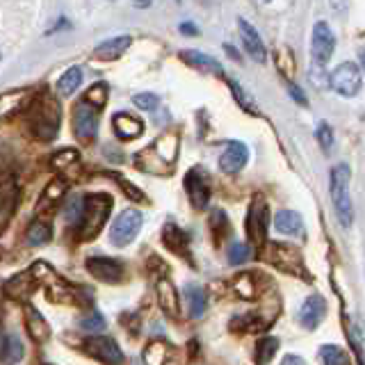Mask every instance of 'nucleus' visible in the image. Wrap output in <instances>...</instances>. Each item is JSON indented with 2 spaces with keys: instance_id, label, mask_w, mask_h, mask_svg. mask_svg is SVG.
Here are the masks:
<instances>
[{
  "instance_id": "f257e3e1",
  "label": "nucleus",
  "mask_w": 365,
  "mask_h": 365,
  "mask_svg": "<svg viewBox=\"0 0 365 365\" xmlns=\"http://www.w3.org/2000/svg\"><path fill=\"white\" fill-rule=\"evenodd\" d=\"M28 123L41 142H51L60 130V105L48 91L37 94L28 107Z\"/></svg>"
},
{
  "instance_id": "f03ea898",
  "label": "nucleus",
  "mask_w": 365,
  "mask_h": 365,
  "mask_svg": "<svg viewBox=\"0 0 365 365\" xmlns=\"http://www.w3.org/2000/svg\"><path fill=\"white\" fill-rule=\"evenodd\" d=\"M176 155H178V137L176 132H167V135H162L153 146L137 153L135 162L142 171L164 176V173L171 171L173 162H176Z\"/></svg>"
},
{
  "instance_id": "7ed1b4c3",
  "label": "nucleus",
  "mask_w": 365,
  "mask_h": 365,
  "mask_svg": "<svg viewBox=\"0 0 365 365\" xmlns=\"http://www.w3.org/2000/svg\"><path fill=\"white\" fill-rule=\"evenodd\" d=\"M110 210H112V196L107 194L85 196V208H82V219H80V238L82 240L96 238L107 217H110Z\"/></svg>"
},
{
  "instance_id": "20e7f679",
  "label": "nucleus",
  "mask_w": 365,
  "mask_h": 365,
  "mask_svg": "<svg viewBox=\"0 0 365 365\" xmlns=\"http://www.w3.org/2000/svg\"><path fill=\"white\" fill-rule=\"evenodd\" d=\"M331 201L338 215V222L343 226H352L354 208H352V196H350V167L347 164H338L331 169Z\"/></svg>"
},
{
  "instance_id": "39448f33",
  "label": "nucleus",
  "mask_w": 365,
  "mask_h": 365,
  "mask_svg": "<svg viewBox=\"0 0 365 365\" xmlns=\"http://www.w3.org/2000/svg\"><path fill=\"white\" fill-rule=\"evenodd\" d=\"M329 85L336 94L352 98L361 91V71L354 62H343L329 76Z\"/></svg>"
},
{
  "instance_id": "423d86ee",
  "label": "nucleus",
  "mask_w": 365,
  "mask_h": 365,
  "mask_svg": "<svg viewBox=\"0 0 365 365\" xmlns=\"http://www.w3.org/2000/svg\"><path fill=\"white\" fill-rule=\"evenodd\" d=\"M139 228H142V212L139 210H123L112 224L110 240L114 247H126L137 238Z\"/></svg>"
},
{
  "instance_id": "0eeeda50",
  "label": "nucleus",
  "mask_w": 365,
  "mask_h": 365,
  "mask_svg": "<svg viewBox=\"0 0 365 365\" xmlns=\"http://www.w3.org/2000/svg\"><path fill=\"white\" fill-rule=\"evenodd\" d=\"M98 130V117H96V107H91L87 101H80L73 110V132L82 144H89L96 137Z\"/></svg>"
},
{
  "instance_id": "6e6552de",
  "label": "nucleus",
  "mask_w": 365,
  "mask_h": 365,
  "mask_svg": "<svg viewBox=\"0 0 365 365\" xmlns=\"http://www.w3.org/2000/svg\"><path fill=\"white\" fill-rule=\"evenodd\" d=\"M311 48H313V60L318 62V64H327L331 57H334L336 37H334V32H331V28L327 26L325 21L315 23Z\"/></svg>"
},
{
  "instance_id": "1a4fd4ad",
  "label": "nucleus",
  "mask_w": 365,
  "mask_h": 365,
  "mask_svg": "<svg viewBox=\"0 0 365 365\" xmlns=\"http://www.w3.org/2000/svg\"><path fill=\"white\" fill-rule=\"evenodd\" d=\"M87 270L91 277L103 281V284H119L123 279V265L114 258H105V256H91V258H87Z\"/></svg>"
},
{
  "instance_id": "9d476101",
  "label": "nucleus",
  "mask_w": 365,
  "mask_h": 365,
  "mask_svg": "<svg viewBox=\"0 0 365 365\" xmlns=\"http://www.w3.org/2000/svg\"><path fill=\"white\" fill-rule=\"evenodd\" d=\"M87 354L94 356L96 361H101L105 365H119L123 363V352L119 350V345L114 343L112 338H105V336H96L87 340Z\"/></svg>"
},
{
  "instance_id": "9b49d317",
  "label": "nucleus",
  "mask_w": 365,
  "mask_h": 365,
  "mask_svg": "<svg viewBox=\"0 0 365 365\" xmlns=\"http://www.w3.org/2000/svg\"><path fill=\"white\" fill-rule=\"evenodd\" d=\"M247 233L249 240L256 244H263L265 242V235H267V205H265L263 199H256L249 208L247 215Z\"/></svg>"
},
{
  "instance_id": "f8f14e48",
  "label": "nucleus",
  "mask_w": 365,
  "mask_h": 365,
  "mask_svg": "<svg viewBox=\"0 0 365 365\" xmlns=\"http://www.w3.org/2000/svg\"><path fill=\"white\" fill-rule=\"evenodd\" d=\"M185 192L189 196V203H192L196 210H203L205 205H208L210 187H208V180H205L201 169H192L185 176Z\"/></svg>"
},
{
  "instance_id": "ddd939ff",
  "label": "nucleus",
  "mask_w": 365,
  "mask_h": 365,
  "mask_svg": "<svg viewBox=\"0 0 365 365\" xmlns=\"http://www.w3.org/2000/svg\"><path fill=\"white\" fill-rule=\"evenodd\" d=\"M249 160V148L247 144L238 142V139H231L226 142V148L219 157V169L224 173H238L244 169V164Z\"/></svg>"
},
{
  "instance_id": "4468645a",
  "label": "nucleus",
  "mask_w": 365,
  "mask_h": 365,
  "mask_svg": "<svg viewBox=\"0 0 365 365\" xmlns=\"http://www.w3.org/2000/svg\"><path fill=\"white\" fill-rule=\"evenodd\" d=\"M238 26H240V37H242L244 51L249 53V57H251L254 62L267 60V51H265V44H263V39L258 35V30H256L251 23L244 21V19H240Z\"/></svg>"
},
{
  "instance_id": "2eb2a0df",
  "label": "nucleus",
  "mask_w": 365,
  "mask_h": 365,
  "mask_svg": "<svg viewBox=\"0 0 365 365\" xmlns=\"http://www.w3.org/2000/svg\"><path fill=\"white\" fill-rule=\"evenodd\" d=\"M325 313H327V302L320 295H311L300 309V325L304 329L320 327V322L325 320Z\"/></svg>"
},
{
  "instance_id": "dca6fc26",
  "label": "nucleus",
  "mask_w": 365,
  "mask_h": 365,
  "mask_svg": "<svg viewBox=\"0 0 365 365\" xmlns=\"http://www.w3.org/2000/svg\"><path fill=\"white\" fill-rule=\"evenodd\" d=\"M64 192H66V182L62 178H55V180L48 182L44 194H41L39 201H37V215H44L46 217V215L55 212V208L64 199Z\"/></svg>"
},
{
  "instance_id": "f3484780",
  "label": "nucleus",
  "mask_w": 365,
  "mask_h": 365,
  "mask_svg": "<svg viewBox=\"0 0 365 365\" xmlns=\"http://www.w3.org/2000/svg\"><path fill=\"white\" fill-rule=\"evenodd\" d=\"M39 286V279L35 277V272H23V274H16L10 281L5 284V295H10L12 300H26L32 293H35V288Z\"/></svg>"
},
{
  "instance_id": "a211bd4d",
  "label": "nucleus",
  "mask_w": 365,
  "mask_h": 365,
  "mask_svg": "<svg viewBox=\"0 0 365 365\" xmlns=\"http://www.w3.org/2000/svg\"><path fill=\"white\" fill-rule=\"evenodd\" d=\"M267 258L279 265L281 270L286 272H300L302 265H300V254L295 251L293 247H286V244H270V254Z\"/></svg>"
},
{
  "instance_id": "6ab92c4d",
  "label": "nucleus",
  "mask_w": 365,
  "mask_h": 365,
  "mask_svg": "<svg viewBox=\"0 0 365 365\" xmlns=\"http://www.w3.org/2000/svg\"><path fill=\"white\" fill-rule=\"evenodd\" d=\"M112 128H114V132H117L119 139H135L144 132V123L128 112H119V114H114Z\"/></svg>"
},
{
  "instance_id": "aec40b11",
  "label": "nucleus",
  "mask_w": 365,
  "mask_h": 365,
  "mask_svg": "<svg viewBox=\"0 0 365 365\" xmlns=\"http://www.w3.org/2000/svg\"><path fill=\"white\" fill-rule=\"evenodd\" d=\"M26 329L35 343H46L48 336H51V327L35 306H26Z\"/></svg>"
},
{
  "instance_id": "412c9836",
  "label": "nucleus",
  "mask_w": 365,
  "mask_h": 365,
  "mask_svg": "<svg viewBox=\"0 0 365 365\" xmlns=\"http://www.w3.org/2000/svg\"><path fill=\"white\" fill-rule=\"evenodd\" d=\"M180 60L189 64V66H194V69L199 71H203V73H215V76H222V64L215 60V57L210 55H203L201 51H182L180 53Z\"/></svg>"
},
{
  "instance_id": "4be33fe9",
  "label": "nucleus",
  "mask_w": 365,
  "mask_h": 365,
  "mask_svg": "<svg viewBox=\"0 0 365 365\" xmlns=\"http://www.w3.org/2000/svg\"><path fill=\"white\" fill-rule=\"evenodd\" d=\"M132 44V39L128 35H121V37H114V39H107L103 41L101 46L96 48V57L98 60H105V62H110V60H117V57H121L123 53L128 51Z\"/></svg>"
},
{
  "instance_id": "5701e85b",
  "label": "nucleus",
  "mask_w": 365,
  "mask_h": 365,
  "mask_svg": "<svg viewBox=\"0 0 365 365\" xmlns=\"http://www.w3.org/2000/svg\"><path fill=\"white\" fill-rule=\"evenodd\" d=\"M155 293H157V302H160L162 311L169 315H178V295L176 288L169 279H160L155 284Z\"/></svg>"
},
{
  "instance_id": "b1692460",
  "label": "nucleus",
  "mask_w": 365,
  "mask_h": 365,
  "mask_svg": "<svg viewBox=\"0 0 365 365\" xmlns=\"http://www.w3.org/2000/svg\"><path fill=\"white\" fill-rule=\"evenodd\" d=\"M274 226L284 235H297L304 231V222L300 215L293 210H279L277 217H274Z\"/></svg>"
},
{
  "instance_id": "393cba45",
  "label": "nucleus",
  "mask_w": 365,
  "mask_h": 365,
  "mask_svg": "<svg viewBox=\"0 0 365 365\" xmlns=\"http://www.w3.org/2000/svg\"><path fill=\"white\" fill-rule=\"evenodd\" d=\"M16 196H19V187L12 176H0V210L10 215L16 205Z\"/></svg>"
},
{
  "instance_id": "a878e982",
  "label": "nucleus",
  "mask_w": 365,
  "mask_h": 365,
  "mask_svg": "<svg viewBox=\"0 0 365 365\" xmlns=\"http://www.w3.org/2000/svg\"><path fill=\"white\" fill-rule=\"evenodd\" d=\"M164 244H167L173 254H180V256H185L187 251V235H185V231H180L176 224H167L164 226Z\"/></svg>"
},
{
  "instance_id": "bb28decb",
  "label": "nucleus",
  "mask_w": 365,
  "mask_h": 365,
  "mask_svg": "<svg viewBox=\"0 0 365 365\" xmlns=\"http://www.w3.org/2000/svg\"><path fill=\"white\" fill-rule=\"evenodd\" d=\"M23 359V345L19 336H7L3 340V345H0V361H3L5 365H14L19 363Z\"/></svg>"
},
{
  "instance_id": "cd10ccee",
  "label": "nucleus",
  "mask_w": 365,
  "mask_h": 365,
  "mask_svg": "<svg viewBox=\"0 0 365 365\" xmlns=\"http://www.w3.org/2000/svg\"><path fill=\"white\" fill-rule=\"evenodd\" d=\"M185 300H187V306H189L192 318H201L203 311H205V293H203V288L196 286V284L185 286Z\"/></svg>"
},
{
  "instance_id": "c85d7f7f",
  "label": "nucleus",
  "mask_w": 365,
  "mask_h": 365,
  "mask_svg": "<svg viewBox=\"0 0 365 365\" xmlns=\"http://www.w3.org/2000/svg\"><path fill=\"white\" fill-rule=\"evenodd\" d=\"M169 359V345L164 340H151L144 350V363L146 365H164Z\"/></svg>"
},
{
  "instance_id": "c756f323",
  "label": "nucleus",
  "mask_w": 365,
  "mask_h": 365,
  "mask_svg": "<svg viewBox=\"0 0 365 365\" xmlns=\"http://www.w3.org/2000/svg\"><path fill=\"white\" fill-rule=\"evenodd\" d=\"M80 82H82V69L80 66H71V69L57 80V91H60L62 96H71L73 91L80 87Z\"/></svg>"
},
{
  "instance_id": "7c9ffc66",
  "label": "nucleus",
  "mask_w": 365,
  "mask_h": 365,
  "mask_svg": "<svg viewBox=\"0 0 365 365\" xmlns=\"http://www.w3.org/2000/svg\"><path fill=\"white\" fill-rule=\"evenodd\" d=\"M320 359L325 365H352L350 356L343 350V347L338 345H325L320 350Z\"/></svg>"
},
{
  "instance_id": "2f4dec72",
  "label": "nucleus",
  "mask_w": 365,
  "mask_h": 365,
  "mask_svg": "<svg viewBox=\"0 0 365 365\" xmlns=\"http://www.w3.org/2000/svg\"><path fill=\"white\" fill-rule=\"evenodd\" d=\"M51 226H48L46 222H32L30 228H28V242L32 247H41L46 244L48 240H51Z\"/></svg>"
},
{
  "instance_id": "473e14b6",
  "label": "nucleus",
  "mask_w": 365,
  "mask_h": 365,
  "mask_svg": "<svg viewBox=\"0 0 365 365\" xmlns=\"http://www.w3.org/2000/svg\"><path fill=\"white\" fill-rule=\"evenodd\" d=\"M277 350H279V340L277 338H261L258 347H256V363L267 365L274 359Z\"/></svg>"
},
{
  "instance_id": "72a5a7b5",
  "label": "nucleus",
  "mask_w": 365,
  "mask_h": 365,
  "mask_svg": "<svg viewBox=\"0 0 365 365\" xmlns=\"http://www.w3.org/2000/svg\"><path fill=\"white\" fill-rule=\"evenodd\" d=\"M107 96H110V89H107V85H103V82H98V85L89 87L87 94H85V101L96 107V110H101V107L107 103Z\"/></svg>"
},
{
  "instance_id": "f704fd0d",
  "label": "nucleus",
  "mask_w": 365,
  "mask_h": 365,
  "mask_svg": "<svg viewBox=\"0 0 365 365\" xmlns=\"http://www.w3.org/2000/svg\"><path fill=\"white\" fill-rule=\"evenodd\" d=\"M80 160V153L78 151H73V148H62V151H57L53 155V167L57 171H64V169H69L73 167Z\"/></svg>"
},
{
  "instance_id": "c9c22d12",
  "label": "nucleus",
  "mask_w": 365,
  "mask_h": 365,
  "mask_svg": "<svg viewBox=\"0 0 365 365\" xmlns=\"http://www.w3.org/2000/svg\"><path fill=\"white\" fill-rule=\"evenodd\" d=\"M249 258H251V247L242 244V242L231 244V249H228V261H231V265H242Z\"/></svg>"
},
{
  "instance_id": "e433bc0d",
  "label": "nucleus",
  "mask_w": 365,
  "mask_h": 365,
  "mask_svg": "<svg viewBox=\"0 0 365 365\" xmlns=\"http://www.w3.org/2000/svg\"><path fill=\"white\" fill-rule=\"evenodd\" d=\"M233 286L238 290V295L244 297V300H251V297H256V284H254L251 274H242V277H238Z\"/></svg>"
},
{
  "instance_id": "4c0bfd02",
  "label": "nucleus",
  "mask_w": 365,
  "mask_h": 365,
  "mask_svg": "<svg viewBox=\"0 0 365 365\" xmlns=\"http://www.w3.org/2000/svg\"><path fill=\"white\" fill-rule=\"evenodd\" d=\"M315 137H318V142L322 146V151L329 153L331 146H334V130H331V126L327 121H320L318 130H315Z\"/></svg>"
},
{
  "instance_id": "58836bf2",
  "label": "nucleus",
  "mask_w": 365,
  "mask_h": 365,
  "mask_svg": "<svg viewBox=\"0 0 365 365\" xmlns=\"http://www.w3.org/2000/svg\"><path fill=\"white\" fill-rule=\"evenodd\" d=\"M82 208H85V199H80V196H73L69 199V203H66V219L69 222H80L82 219Z\"/></svg>"
},
{
  "instance_id": "ea45409f",
  "label": "nucleus",
  "mask_w": 365,
  "mask_h": 365,
  "mask_svg": "<svg viewBox=\"0 0 365 365\" xmlns=\"http://www.w3.org/2000/svg\"><path fill=\"white\" fill-rule=\"evenodd\" d=\"M132 103H135L139 110H146V112H153L157 107V96L146 91V94H135L132 96Z\"/></svg>"
},
{
  "instance_id": "a19ab883",
  "label": "nucleus",
  "mask_w": 365,
  "mask_h": 365,
  "mask_svg": "<svg viewBox=\"0 0 365 365\" xmlns=\"http://www.w3.org/2000/svg\"><path fill=\"white\" fill-rule=\"evenodd\" d=\"M80 329L82 331H103L105 329V320L101 313H91L89 318L80 320Z\"/></svg>"
},
{
  "instance_id": "79ce46f5",
  "label": "nucleus",
  "mask_w": 365,
  "mask_h": 365,
  "mask_svg": "<svg viewBox=\"0 0 365 365\" xmlns=\"http://www.w3.org/2000/svg\"><path fill=\"white\" fill-rule=\"evenodd\" d=\"M231 91H233V96H235V101L240 103V107H244V110H249V112H256L254 110V101L249 98V94L238 85V82H231Z\"/></svg>"
},
{
  "instance_id": "37998d69",
  "label": "nucleus",
  "mask_w": 365,
  "mask_h": 365,
  "mask_svg": "<svg viewBox=\"0 0 365 365\" xmlns=\"http://www.w3.org/2000/svg\"><path fill=\"white\" fill-rule=\"evenodd\" d=\"M114 180L119 182L121 189H123V192H126L130 199H132V201H144V194L139 192V189H137L135 185H132V182H128L126 178H123V176H119V173H114Z\"/></svg>"
},
{
  "instance_id": "c03bdc74",
  "label": "nucleus",
  "mask_w": 365,
  "mask_h": 365,
  "mask_svg": "<svg viewBox=\"0 0 365 365\" xmlns=\"http://www.w3.org/2000/svg\"><path fill=\"white\" fill-rule=\"evenodd\" d=\"M288 89H290V96H293L295 101H300V105H309V98H306V94H304L300 87H297V85H288Z\"/></svg>"
},
{
  "instance_id": "a18cd8bd",
  "label": "nucleus",
  "mask_w": 365,
  "mask_h": 365,
  "mask_svg": "<svg viewBox=\"0 0 365 365\" xmlns=\"http://www.w3.org/2000/svg\"><path fill=\"white\" fill-rule=\"evenodd\" d=\"M180 32H182V35L196 37L199 35V28L194 26V23H180Z\"/></svg>"
},
{
  "instance_id": "49530a36",
  "label": "nucleus",
  "mask_w": 365,
  "mask_h": 365,
  "mask_svg": "<svg viewBox=\"0 0 365 365\" xmlns=\"http://www.w3.org/2000/svg\"><path fill=\"white\" fill-rule=\"evenodd\" d=\"M281 365H306V363H304V359H300V356H286Z\"/></svg>"
},
{
  "instance_id": "de8ad7c7",
  "label": "nucleus",
  "mask_w": 365,
  "mask_h": 365,
  "mask_svg": "<svg viewBox=\"0 0 365 365\" xmlns=\"http://www.w3.org/2000/svg\"><path fill=\"white\" fill-rule=\"evenodd\" d=\"M135 3V7H139V10H144V7H151L153 0H132Z\"/></svg>"
},
{
  "instance_id": "09e8293b",
  "label": "nucleus",
  "mask_w": 365,
  "mask_h": 365,
  "mask_svg": "<svg viewBox=\"0 0 365 365\" xmlns=\"http://www.w3.org/2000/svg\"><path fill=\"white\" fill-rule=\"evenodd\" d=\"M224 51H226L231 57H233V60H240V55H238V51H235V48L233 46H231V44H226V46H224Z\"/></svg>"
},
{
  "instance_id": "8fccbe9b",
  "label": "nucleus",
  "mask_w": 365,
  "mask_h": 365,
  "mask_svg": "<svg viewBox=\"0 0 365 365\" xmlns=\"http://www.w3.org/2000/svg\"><path fill=\"white\" fill-rule=\"evenodd\" d=\"M361 69L365 71V48H363V51H361Z\"/></svg>"
},
{
  "instance_id": "3c124183",
  "label": "nucleus",
  "mask_w": 365,
  "mask_h": 365,
  "mask_svg": "<svg viewBox=\"0 0 365 365\" xmlns=\"http://www.w3.org/2000/svg\"><path fill=\"white\" fill-rule=\"evenodd\" d=\"M263 3H270V0H263Z\"/></svg>"
}]
</instances>
